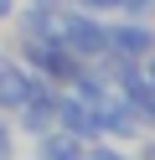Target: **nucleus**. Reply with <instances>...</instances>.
Here are the masks:
<instances>
[{"instance_id":"9b49d317","label":"nucleus","mask_w":155,"mask_h":160,"mask_svg":"<svg viewBox=\"0 0 155 160\" xmlns=\"http://www.w3.org/2000/svg\"><path fill=\"white\" fill-rule=\"evenodd\" d=\"M16 5H21V0H0V31L10 26V16H16Z\"/></svg>"},{"instance_id":"423d86ee","label":"nucleus","mask_w":155,"mask_h":160,"mask_svg":"<svg viewBox=\"0 0 155 160\" xmlns=\"http://www.w3.org/2000/svg\"><path fill=\"white\" fill-rule=\"evenodd\" d=\"M10 124H16V139H36L41 129H52L57 124V83L41 78V83L31 88V98L10 114Z\"/></svg>"},{"instance_id":"0eeeda50","label":"nucleus","mask_w":155,"mask_h":160,"mask_svg":"<svg viewBox=\"0 0 155 160\" xmlns=\"http://www.w3.org/2000/svg\"><path fill=\"white\" fill-rule=\"evenodd\" d=\"M31 150H36L41 160H83V139H78V134H67L62 124L41 129V134L31 139Z\"/></svg>"},{"instance_id":"f8f14e48","label":"nucleus","mask_w":155,"mask_h":160,"mask_svg":"<svg viewBox=\"0 0 155 160\" xmlns=\"http://www.w3.org/2000/svg\"><path fill=\"white\" fill-rule=\"evenodd\" d=\"M36 5H67V0H36Z\"/></svg>"},{"instance_id":"20e7f679","label":"nucleus","mask_w":155,"mask_h":160,"mask_svg":"<svg viewBox=\"0 0 155 160\" xmlns=\"http://www.w3.org/2000/svg\"><path fill=\"white\" fill-rule=\"evenodd\" d=\"M41 83V72L16 52V47H0V114H16L31 98V88Z\"/></svg>"},{"instance_id":"6e6552de","label":"nucleus","mask_w":155,"mask_h":160,"mask_svg":"<svg viewBox=\"0 0 155 160\" xmlns=\"http://www.w3.org/2000/svg\"><path fill=\"white\" fill-rule=\"evenodd\" d=\"M16 155V124H10V114H0V160Z\"/></svg>"},{"instance_id":"9d476101","label":"nucleus","mask_w":155,"mask_h":160,"mask_svg":"<svg viewBox=\"0 0 155 160\" xmlns=\"http://www.w3.org/2000/svg\"><path fill=\"white\" fill-rule=\"evenodd\" d=\"M114 16H155V0H119Z\"/></svg>"},{"instance_id":"f03ea898","label":"nucleus","mask_w":155,"mask_h":160,"mask_svg":"<svg viewBox=\"0 0 155 160\" xmlns=\"http://www.w3.org/2000/svg\"><path fill=\"white\" fill-rule=\"evenodd\" d=\"M98 98H103V93H98ZM98 98L83 93V88H72V83L57 88V124L67 129V134H78L83 145L103 134V108H98Z\"/></svg>"},{"instance_id":"f257e3e1","label":"nucleus","mask_w":155,"mask_h":160,"mask_svg":"<svg viewBox=\"0 0 155 160\" xmlns=\"http://www.w3.org/2000/svg\"><path fill=\"white\" fill-rule=\"evenodd\" d=\"M57 42L67 52H78L83 62L109 52V16H93V11H78V5H57Z\"/></svg>"},{"instance_id":"39448f33","label":"nucleus","mask_w":155,"mask_h":160,"mask_svg":"<svg viewBox=\"0 0 155 160\" xmlns=\"http://www.w3.org/2000/svg\"><path fill=\"white\" fill-rule=\"evenodd\" d=\"M155 47V21L150 16H109V52L124 62H145Z\"/></svg>"},{"instance_id":"1a4fd4ad","label":"nucleus","mask_w":155,"mask_h":160,"mask_svg":"<svg viewBox=\"0 0 155 160\" xmlns=\"http://www.w3.org/2000/svg\"><path fill=\"white\" fill-rule=\"evenodd\" d=\"M67 5H78V11H93V16H114V11H119V0H67Z\"/></svg>"},{"instance_id":"7ed1b4c3","label":"nucleus","mask_w":155,"mask_h":160,"mask_svg":"<svg viewBox=\"0 0 155 160\" xmlns=\"http://www.w3.org/2000/svg\"><path fill=\"white\" fill-rule=\"evenodd\" d=\"M98 108H103V134H109V139H119L124 150H129L134 139L145 134V119H140V108H134V98L124 93L119 83H109V88H103Z\"/></svg>"}]
</instances>
